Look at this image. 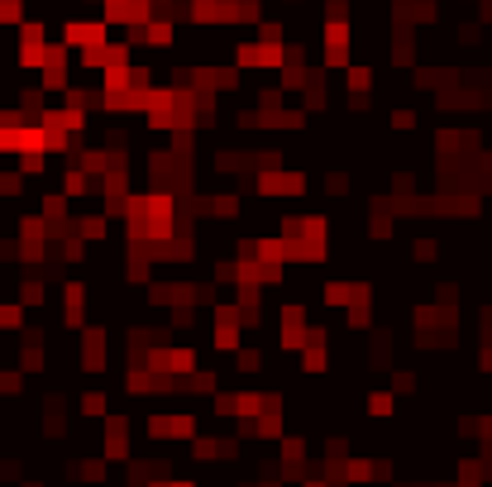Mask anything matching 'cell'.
I'll return each instance as SVG.
<instances>
[{"label":"cell","instance_id":"6da1fadb","mask_svg":"<svg viewBox=\"0 0 492 487\" xmlns=\"http://www.w3.org/2000/svg\"><path fill=\"white\" fill-rule=\"evenodd\" d=\"M282 63H287V43H263V38L234 43V67L239 72H282Z\"/></svg>","mask_w":492,"mask_h":487},{"label":"cell","instance_id":"7a4b0ae2","mask_svg":"<svg viewBox=\"0 0 492 487\" xmlns=\"http://www.w3.org/2000/svg\"><path fill=\"white\" fill-rule=\"evenodd\" d=\"M100 459H105V464H124V459H129V416H120V411L105 416V430H100Z\"/></svg>","mask_w":492,"mask_h":487},{"label":"cell","instance_id":"3957f363","mask_svg":"<svg viewBox=\"0 0 492 487\" xmlns=\"http://www.w3.org/2000/svg\"><path fill=\"white\" fill-rule=\"evenodd\" d=\"M254 187L263 196H278V201H292V196L306 192V177L296 172V168H273V172H258L254 177Z\"/></svg>","mask_w":492,"mask_h":487},{"label":"cell","instance_id":"277c9868","mask_svg":"<svg viewBox=\"0 0 492 487\" xmlns=\"http://www.w3.org/2000/svg\"><path fill=\"white\" fill-rule=\"evenodd\" d=\"M325 306H339V310L373 306V287L368 282H325Z\"/></svg>","mask_w":492,"mask_h":487},{"label":"cell","instance_id":"5b68a950","mask_svg":"<svg viewBox=\"0 0 492 487\" xmlns=\"http://www.w3.org/2000/svg\"><path fill=\"white\" fill-rule=\"evenodd\" d=\"M63 196L67 201H87V196H100V182L91 177V172H82V168H63Z\"/></svg>","mask_w":492,"mask_h":487},{"label":"cell","instance_id":"8992f818","mask_svg":"<svg viewBox=\"0 0 492 487\" xmlns=\"http://www.w3.org/2000/svg\"><path fill=\"white\" fill-rule=\"evenodd\" d=\"M72 234H77L82 244H100V239L110 234V215H105V210H91V215H72Z\"/></svg>","mask_w":492,"mask_h":487},{"label":"cell","instance_id":"52a82bcc","mask_svg":"<svg viewBox=\"0 0 492 487\" xmlns=\"http://www.w3.org/2000/svg\"><path fill=\"white\" fill-rule=\"evenodd\" d=\"M82 368L87 373H100L105 368V330H82Z\"/></svg>","mask_w":492,"mask_h":487},{"label":"cell","instance_id":"ba28073f","mask_svg":"<svg viewBox=\"0 0 492 487\" xmlns=\"http://www.w3.org/2000/svg\"><path fill=\"white\" fill-rule=\"evenodd\" d=\"M87 306H91V301H87V287H82V282H67V287H63V320H67L72 330L87 320Z\"/></svg>","mask_w":492,"mask_h":487},{"label":"cell","instance_id":"9c48e42d","mask_svg":"<svg viewBox=\"0 0 492 487\" xmlns=\"http://www.w3.org/2000/svg\"><path fill=\"white\" fill-rule=\"evenodd\" d=\"M29 24V5L24 0H0V29H24Z\"/></svg>","mask_w":492,"mask_h":487},{"label":"cell","instance_id":"30bf717a","mask_svg":"<svg viewBox=\"0 0 492 487\" xmlns=\"http://www.w3.org/2000/svg\"><path fill=\"white\" fill-rule=\"evenodd\" d=\"M72 478H82V483H100V478H105V459H96V454L77 459V464H72Z\"/></svg>","mask_w":492,"mask_h":487},{"label":"cell","instance_id":"8fae6325","mask_svg":"<svg viewBox=\"0 0 492 487\" xmlns=\"http://www.w3.org/2000/svg\"><path fill=\"white\" fill-rule=\"evenodd\" d=\"M344 87H349L354 96H364V91L373 87V72H368L364 63H349V67H344Z\"/></svg>","mask_w":492,"mask_h":487},{"label":"cell","instance_id":"7c38bea8","mask_svg":"<svg viewBox=\"0 0 492 487\" xmlns=\"http://www.w3.org/2000/svg\"><path fill=\"white\" fill-rule=\"evenodd\" d=\"M325 363H330V354H325V344H311V349L301 354V368H306V373H325Z\"/></svg>","mask_w":492,"mask_h":487},{"label":"cell","instance_id":"4fadbf2b","mask_svg":"<svg viewBox=\"0 0 492 487\" xmlns=\"http://www.w3.org/2000/svg\"><path fill=\"white\" fill-rule=\"evenodd\" d=\"M234 368H239V373H258V368H263V354H258L254 344H244V349L234 354Z\"/></svg>","mask_w":492,"mask_h":487},{"label":"cell","instance_id":"5bb4252c","mask_svg":"<svg viewBox=\"0 0 492 487\" xmlns=\"http://www.w3.org/2000/svg\"><path fill=\"white\" fill-rule=\"evenodd\" d=\"M24 325V306L19 301H0V330H19Z\"/></svg>","mask_w":492,"mask_h":487},{"label":"cell","instance_id":"9a60e30c","mask_svg":"<svg viewBox=\"0 0 492 487\" xmlns=\"http://www.w3.org/2000/svg\"><path fill=\"white\" fill-rule=\"evenodd\" d=\"M392 392H373V396H368V411H373V416H378V420H388V416H392Z\"/></svg>","mask_w":492,"mask_h":487},{"label":"cell","instance_id":"2e32d148","mask_svg":"<svg viewBox=\"0 0 492 487\" xmlns=\"http://www.w3.org/2000/svg\"><path fill=\"white\" fill-rule=\"evenodd\" d=\"M19 172H24V177H38V172H48V153H29V158H19Z\"/></svg>","mask_w":492,"mask_h":487},{"label":"cell","instance_id":"e0dca14e","mask_svg":"<svg viewBox=\"0 0 492 487\" xmlns=\"http://www.w3.org/2000/svg\"><path fill=\"white\" fill-rule=\"evenodd\" d=\"M82 411L105 420V392H82Z\"/></svg>","mask_w":492,"mask_h":487},{"label":"cell","instance_id":"ac0fdd59","mask_svg":"<svg viewBox=\"0 0 492 487\" xmlns=\"http://www.w3.org/2000/svg\"><path fill=\"white\" fill-rule=\"evenodd\" d=\"M344 320H349L354 330H368V320H373V310H368V306H354V310H344Z\"/></svg>","mask_w":492,"mask_h":487},{"label":"cell","instance_id":"d6986e66","mask_svg":"<svg viewBox=\"0 0 492 487\" xmlns=\"http://www.w3.org/2000/svg\"><path fill=\"white\" fill-rule=\"evenodd\" d=\"M325 192H330V196H344V192H349V177H344V172H330V177H325Z\"/></svg>","mask_w":492,"mask_h":487},{"label":"cell","instance_id":"ffe728a7","mask_svg":"<svg viewBox=\"0 0 492 487\" xmlns=\"http://www.w3.org/2000/svg\"><path fill=\"white\" fill-rule=\"evenodd\" d=\"M416 258L430 263V258H435V239H416Z\"/></svg>","mask_w":492,"mask_h":487},{"label":"cell","instance_id":"44dd1931","mask_svg":"<svg viewBox=\"0 0 492 487\" xmlns=\"http://www.w3.org/2000/svg\"><path fill=\"white\" fill-rule=\"evenodd\" d=\"M392 124H396V129H411V124H416V115H411V110H392Z\"/></svg>","mask_w":492,"mask_h":487},{"label":"cell","instance_id":"7402d4cb","mask_svg":"<svg viewBox=\"0 0 492 487\" xmlns=\"http://www.w3.org/2000/svg\"><path fill=\"white\" fill-rule=\"evenodd\" d=\"M392 387L396 392H411V387H416V378H411V373H392Z\"/></svg>","mask_w":492,"mask_h":487},{"label":"cell","instance_id":"603a6c76","mask_svg":"<svg viewBox=\"0 0 492 487\" xmlns=\"http://www.w3.org/2000/svg\"><path fill=\"white\" fill-rule=\"evenodd\" d=\"M301 487H330V483H325V478H306Z\"/></svg>","mask_w":492,"mask_h":487},{"label":"cell","instance_id":"cb8c5ba5","mask_svg":"<svg viewBox=\"0 0 492 487\" xmlns=\"http://www.w3.org/2000/svg\"><path fill=\"white\" fill-rule=\"evenodd\" d=\"M24 487H43V483H24Z\"/></svg>","mask_w":492,"mask_h":487}]
</instances>
